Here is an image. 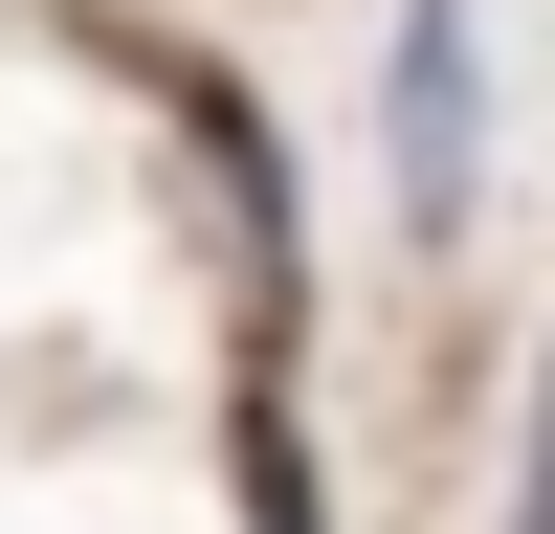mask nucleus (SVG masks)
I'll return each instance as SVG.
<instances>
[{
    "mask_svg": "<svg viewBox=\"0 0 555 534\" xmlns=\"http://www.w3.org/2000/svg\"><path fill=\"white\" fill-rule=\"evenodd\" d=\"M378 156H400V223H467L489 201V0H400Z\"/></svg>",
    "mask_w": 555,
    "mask_h": 534,
    "instance_id": "nucleus-1",
    "label": "nucleus"
}]
</instances>
